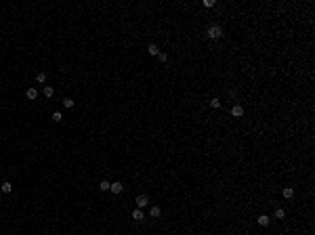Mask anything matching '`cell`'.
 <instances>
[{
  "label": "cell",
  "mask_w": 315,
  "mask_h": 235,
  "mask_svg": "<svg viewBox=\"0 0 315 235\" xmlns=\"http://www.w3.org/2000/svg\"><path fill=\"white\" fill-rule=\"evenodd\" d=\"M206 36H208L210 40H219V38H223V27L221 25H210L208 29H206Z\"/></svg>",
  "instance_id": "6da1fadb"
},
{
  "label": "cell",
  "mask_w": 315,
  "mask_h": 235,
  "mask_svg": "<svg viewBox=\"0 0 315 235\" xmlns=\"http://www.w3.org/2000/svg\"><path fill=\"white\" fill-rule=\"evenodd\" d=\"M135 201H137V208H141V210H143V208H147L149 204H151V201H149V197L145 195V193H141V195H139V197H137Z\"/></svg>",
  "instance_id": "7a4b0ae2"
},
{
  "label": "cell",
  "mask_w": 315,
  "mask_h": 235,
  "mask_svg": "<svg viewBox=\"0 0 315 235\" xmlns=\"http://www.w3.org/2000/svg\"><path fill=\"white\" fill-rule=\"evenodd\" d=\"M231 115H233V118H242V115H244V107H242V105H233V107H231Z\"/></svg>",
  "instance_id": "3957f363"
},
{
  "label": "cell",
  "mask_w": 315,
  "mask_h": 235,
  "mask_svg": "<svg viewBox=\"0 0 315 235\" xmlns=\"http://www.w3.org/2000/svg\"><path fill=\"white\" fill-rule=\"evenodd\" d=\"M132 218H135V223H141V220L145 218L143 210H141V208H135V210H132Z\"/></svg>",
  "instance_id": "277c9868"
},
{
  "label": "cell",
  "mask_w": 315,
  "mask_h": 235,
  "mask_svg": "<svg viewBox=\"0 0 315 235\" xmlns=\"http://www.w3.org/2000/svg\"><path fill=\"white\" fill-rule=\"evenodd\" d=\"M109 191L118 195V193H122V191H124V185H122V183H112V185H109Z\"/></svg>",
  "instance_id": "5b68a950"
},
{
  "label": "cell",
  "mask_w": 315,
  "mask_h": 235,
  "mask_svg": "<svg viewBox=\"0 0 315 235\" xmlns=\"http://www.w3.org/2000/svg\"><path fill=\"white\" fill-rule=\"evenodd\" d=\"M25 97L30 99V101H36V99H38V90H36V88H27Z\"/></svg>",
  "instance_id": "8992f818"
},
{
  "label": "cell",
  "mask_w": 315,
  "mask_h": 235,
  "mask_svg": "<svg viewBox=\"0 0 315 235\" xmlns=\"http://www.w3.org/2000/svg\"><path fill=\"white\" fill-rule=\"evenodd\" d=\"M160 214H162V210L158 208V206H151V208H149V218H158Z\"/></svg>",
  "instance_id": "52a82bcc"
},
{
  "label": "cell",
  "mask_w": 315,
  "mask_h": 235,
  "mask_svg": "<svg viewBox=\"0 0 315 235\" xmlns=\"http://www.w3.org/2000/svg\"><path fill=\"white\" fill-rule=\"evenodd\" d=\"M281 195H284L286 200H290V197L294 195V189H292V187H284V189H281Z\"/></svg>",
  "instance_id": "ba28073f"
},
{
  "label": "cell",
  "mask_w": 315,
  "mask_h": 235,
  "mask_svg": "<svg viewBox=\"0 0 315 235\" xmlns=\"http://www.w3.org/2000/svg\"><path fill=\"white\" fill-rule=\"evenodd\" d=\"M147 52L151 55V57H158V55H160V48H158L156 44H149V46H147Z\"/></svg>",
  "instance_id": "9c48e42d"
},
{
  "label": "cell",
  "mask_w": 315,
  "mask_h": 235,
  "mask_svg": "<svg viewBox=\"0 0 315 235\" xmlns=\"http://www.w3.org/2000/svg\"><path fill=\"white\" fill-rule=\"evenodd\" d=\"M74 105H76V101H74V99H70V97H65V99H63V107H65V109H71Z\"/></svg>",
  "instance_id": "30bf717a"
},
{
  "label": "cell",
  "mask_w": 315,
  "mask_h": 235,
  "mask_svg": "<svg viewBox=\"0 0 315 235\" xmlns=\"http://www.w3.org/2000/svg\"><path fill=\"white\" fill-rule=\"evenodd\" d=\"M256 220H258V225H261V227H267V225H269V216H267V214H261Z\"/></svg>",
  "instance_id": "8fae6325"
},
{
  "label": "cell",
  "mask_w": 315,
  "mask_h": 235,
  "mask_svg": "<svg viewBox=\"0 0 315 235\" xmlns=\"http://www.w3.org/2000/svg\"><path fill=\"white\" fill-rule=\"evenodd\" d=\"M0 189H2V193H11V191H13V185H11V183H2V185H0Z\"/></svg>",
  "instance_id": "7c38bea8"
},
{
  "label": "cell",
  "mask_w": 315,
  "mask_h": 235,
  "mask_svg": "<svg viewBox=\"0 0 315 235\" xmlns=\"http://www.w3.org/2000/svg\"><path fill=\"white\" fill-rule=\"evenodd\" d=\"M273 216H275V218H280V220H281V218H286V210H284V208H277Z\"/></svg>",
  "instance_id": "4fadbf2b"
},
{
  "label": "cell",
  "mask_w": 315,
  "mask_h": 235,
  "mask_svg": "<svg viewBox=\"0 0 315 235\" xmlns=\"http://www.w3.org/2000/svg\"><path fill=\"white\" fill-rule=\"evenodd\" d=\"M36 82H38V84H44V82H46V74H44V71H40V74L36 76Z\"/></svg>",
  "instance_id": "5bb4252c"
},
{
  "label": "cell",
  "mask_w": 315,
  "mask_h": 235,
  "mask_svg": "<svg viewBox=\"0 0 315 235\" xmlns=\"http://www.w3.org/2000/svg\"><path fill=\"white\" fill-rule=\"evenodd\" d=\"M109 185H112L109 181H101V183H99V189H101V191H109Z\"/></svg>",
  "instance_id": "9a60e30c"
},
{
  "label": "cell",
  "mask_w": 315,
  "mask_h": 235,
  "mask_svg": "<svg viewBox=\"0 0 315 235\" xmlns=\"http://www.w3.org/2000/svg\"><path fill=\"white\" fill-rule=\"evenodd\" d=\"M51 120H52V122H61V120H63L61 111H55V113H52V115H51Z\"/></svg>",
  "instance_id": "2e32d148"
},
{
  "label": "cell",
  "mask_w": 315,
  "mask_h": 235,
  "mask_svg": "<svg viewBox=\"0 0 315 235\" xmlns=\"http://www.w3.org/2000/svg\"><path fill=\"white\" fill-rule=\"evenodd\" d=\"M52 95H55V90H52V86H44V97H48V99H51Z\"/></svg>",
  "instance_id": "e0dca14e"
},
{
  "label": "cell",
  "mask_w": 315,
  "mask_h": 235,
  "mask_svg": "<svg viewBox=\"0 0 315 235\" xmlns=\"http://www.w3.org/2000/svg\"><path fill=\"white\" fill-rule=\"evenodd\" d=\"M210 107L219 109V107H221V101H219V99H210Z\"/></svg>",
  "instance_id": "ac0fdd59"
},
{
  "label": "cell",
  "mask_w": 315,
  "mask_h": 235,
  "mask_svg": "<svg viewBox=\"0 0 315 235\" xmlns=\"http://www.w3.org/2000/svg\"><path fill=\"white\" fill-rule=\"evenodd\" d=\"M158 59H160L162 63H166V61H168V55H166V52H160V55H158Z\"/></svg>",
  "instance_id": "d6986e66"
},
{
  "label": "cell",
  "mask_w": 315,
  "mask_h": 235,
  "mask_svg": "<svg viewBox=\"0 0 315 235\" xmlns=\"http://www.w3.org/2000/svg\"><path fill=\"white\" fill-rule=\"evenodd\" d=\"M204 7H206V9H212V7H214V0H204Z\"/></svg>",
  "instance_id": "ffe728a7"
}]
</instances>
